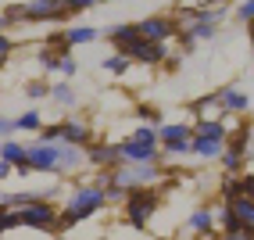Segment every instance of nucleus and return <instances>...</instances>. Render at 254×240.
<instances>
[{
  "label": "nucleus",
  "instance_id": "obj_1",
  "mask_svg": "<svg viewBox=\"0 0 254 240\" xmlns=\"http://www.w3.org/2000/svg\"><path fill=\"white\" fill-rule=\"evenodd\" d=\"M104 208H108L104 190H100L93 179H82V183H75L68 190V197H64V204H61V230H72V226H79V222L100 215Z\"/></svg>",
  "mask_w": 254,
  "mask_h": 240
},
{
  "label": "nucleus",
  "instance_id": "obj_2",
  "mask_svg": "<svg viewBox=\"0 0 254 240\" xmlns=\"http://www.w3.org/2000/svg\"><path fill=\"white\" fill-rule=\"evenodd\" d=\"M158 204H161V194L154 186H140V190H129L126 201H122V222L132 230H147V222L158 215Z\"/></svg>",
  "mask_w": 254,
  "mask_h": 240
},
{
  "label": "nucleus",
  "instance_id": "obj_3",
  "mask_svg": "<svg viewBox=\"0 0 254 240\" xmlns=\"http://www.w3.org/2000/svg\"><path fill=\"white\" fill-rule=\"evenodd\" d=\"M18 226L25 230H36V233H61V208L54 201H29V204H18L11 208Z\"/></svg>",
  "mask_w": 254,
  "mask_h": 240
},
{
  "label": "nucleus",
  "instance_id": "obj_4",
  "mask_svg": "<svg viewBox=\"0 0 254 240\" xmlns=\"http://www.w3.org/2000/svg\"><path fill=\"white\" fill-rule=\"evenodd\" d=\"M118 54H126L132 65H147V68H158V65H172V58H168V43H147L143 36H136V40H129Z\"/></svg>",
  "mask_w": 254,
  "mask_h": 240
},
{
  "label": "nucleus",
  "instance_id": "obj_5",
  "mask_svg": "<svg viewBox=\"0 0 254 240\" xmlns=\"http://www.w3.org/2000/svg\"><path fill=\"white\" fill-rule=\"evenodd\" d=\"M161 179V165H118L115 168V183L126 190H140V186H158Z\"/></svg>",
  "mask_w": 254,
  "mask_h": 240
},
{
  "label": "nucleus",
  "instance_id": "obj_6",
  "mask_svg": "<svg viewBox=\"0 0 254 240\" xmlns=\"http://www.w3.org/2000/svg\"><path fill=\"white\" fill-rule=\"evenodd\" d=\"M136 32L147 43H172L179 32V22H176V14H150V18L136 22Z\"/></svg>",
  "mask_w": 254,
  "mask_h": 240
},
{
  "label": "nucleus",
  "instance_id": "obj_7",
  "mask_svg": "<svg viewBox=\"0 0 254 240\" xmlns=\"http://www.w3.org/2000/svg\"><path fill=\"white\" fill-rule=\"evenodd\" d=\"M58 147H61V144H43V140L25 144V165L32 168V172L58 176Z\"/></svg>",
  "mask_w": 254,
  "mask_h": 240
},
{
  "label": "nucleus",
  "instance_id": "obj_8",
  "mask_svg": "<svg viewBox=\"0 0 254 240\" xmlns=\"http://www.w3.org/2000/svg\"><path fill=\"white\" fill-rule=\"evenodd\" d=\"M215 93H218V104H222L226 118H244L251 111V93L240 86V82H229V86L215 90Z\"/></svg>",
  "mask_w": 254,
  "mask_h": 240
},
{
  "label": "nucleus",
  "instance_id": "obj_9",
  "mask_svg": "<svg viewBox=\"0 0 254 240\" xmlns=\"http://www.w3.org/2000/svg\"><path fill=\"white\" fill-rule=\"evenodd\" d=\"M118 158L122 165H161V151L150 147V144H136V140H126L118 144Z\"/></svg>",
  "mask_w": 254,
  "mask_h": 240
},
{
  "label": "nucleus",
  "instance_id": "obj_10",
  "mask_svg": "<svg viewBox=\"0 0 254 240\" xmlns=\"http://www.w3.org/2000/svg\"><path fill=\"white\" fill-rule=\"evenodd\" d=\"M93 140H97V133H93V126L86 122V118L72 115V118H64V122H61V144H68V147H82V151H86Z\"/></svg>",
  "mask_w": 254,
  "mask_h": 240
},
{
  "label": "nucleus",
  "instance_id": "obj_11",
  "mask_svg": "<svg viewBox=\"0 0 254 240\" xmlns=\"http://www.w3.org/2000/svg\"><path fill=\"white\" fill-rule=\"evenodd\" d=\"M61 0H29L25 4V25H40V22H64Z\"/></svg>",
  "mask_w": 254,
  "mask_h": 240
},
{
  "label": "nucleus",
  "instance_id": "obj_12",
  "mask_svg": "<svg viewBox=\"0 0 254 240\" xmlns=\"http://www.w3.org/2000/svg\"><path fill=\"white\" fill-rule=\"evenodd\" d=\"M122 158H118V144H108V140H93L86 147V168L100 172V168H118Z\"/></svg>",
  "mask_w": 254,
  "mask_h": 240
},
{
  "label": "nucleus",
  "instance_id": "obj_13",
  "mask_svg": "<svg viewBox=\"0 0 254 240\" xmlns=\"http://www.w3.org/2000/svg\"><path fill=\"white\" fill-rule=\"evenodd\" d=\"M186 230H190L193 237H200V240L215 237V230H218V215H215V208H211V204H200V208H193L190 215H186Z\"/></svg>",
  "mask_w": 254,
  "mask_h": 240
},
{
  "label": "nucleus",
  "instance_id": "obj_14",
  "mask_svg": "<svg viewBox=\"0 0 254 240\" xmlns=\"http://www.w3.org/2000/svg\"><path fill=\"white\" fill-rule=\"evenodd\" d=\"M229 133H233V122H229V118H200V122H193V136H197V140L226 144Z\"/></svg>",
  "mask_w": 254,
  "mask_h": 240
},
{
  "label": "nucleus",
  "instance_id": "obj_15",
  "mask_svg": "<svg viewBox=\"0 0 254 240\" xmlns=\"http://www.w3.org/2000/svg\"><path fill=\"white\" fill-rule=\"evenodd\" d=\"M82 168H86V151L61 144L58 147V176H79Z\"/></svg>",
  "mask_w": 254,
  "mask_h": 240
},
{
  "label": "nucleus",
  "instance_id": "obj_16",
  "mask_svg": "<svg viewBox=\"0 0 254 240\" xmlns=\"http://www.w3.org/2000/svg\"><path fill=\"white\" fill-rule=\"evenodd\" d=\"M226 208L233 212V219H236V226H240L244 233H254V201H251L247 194H240V197H233V201H226Z\"/></svg>",
  "mask_w": 254,
  "mask_h": 240
},
{
  "label": "nucleus",
  "instance_id": "obj_17",
  "mask_svg": "<svg viewBox=\"0 0 254 240\" xmlns=\"http://www.w3.org/2000/svg\"><path fill=\"white\" fill-rule=\"evenodd\" d=\"M179 140H193V122H161L158 126V147L179 144Z\"/></svg>",
  "mask_w": 254,
  "mask_h": 240
},
{
  "label": "nucleus",
  "instance_id": "obj_18",
  "mask_svg": "<svg viewBox=\"0 0 254 240\" xmlns=\"http://www.w3.org/2000/svg\"><path fill=\"white\" fill-rule=\"evenodd\" d=\"M190 111H193V122H200V118H226L222 104H218V93H208V97H197L193 104H190Z\"/></svg>",
  "mask_w": 254,
  "mask_h": 240
},
{
  "label": "nucleus",
  "instance_id": "obj_19",
  "mask_svg": "<svg viewBox=\"0 0 254 240\" xmlns=\"http://www.w3.org/2000/svg\"><path fill=\"white\" fill-rule=\"evenodd\" d=\"M50 100H54L58 108H75V86L68 79H61V82H50Z\"/></svg>",
  "mask_w": 254,
  "mask_h": 240
},
{
  "label": "nucleus",
  "instance_id": "obj_20",
  "mask_svg": "<svg viewBox=\"0 0 254 240\" xmlns=\"http://www.w3.org/2000/svg\"><path fill=\"white\" fill-rule=\"evenodd\" d=\"M222 147L226 144H211V140H190V158H197V161H218V154H222Z\"/></svg>",
  "mask_w": 254,
  "mask_h": 240
},
{
  "label": "nucleus",
  "instance_id": "obj_21",
  "mask_svg": "<svg viewBox=\"0 0 254 240\" xmlns=\"http://www.w3.org/2000/svg\"><path fill=\"white\" fill-rule=\"evenodd\" d=\"M0 161H7L11 168H22L25 165V144H18L14 136L4 140V144H0Z\"/></svg>",
  "mask_w": 254,
  "mask_h": 240
},
{
  "label": "nucleus",
  "instance_id": "obj_22",
  "mask_svg": "<svg viewBox=\"0 0 254 240\" xmlns=\"http://www.w3.org/2000/svg\"><path fill=\"white\" fill-rule=\"evenodd\" d=\"M100 36V32L93 29V25H68L64 29V43L68 47H82V43H93Z\"/></svg>",
  "mask_w": 254,
  "mask_h": 240
},
{
  "label": "nucleus",
  "instance_id": "obj_23",
  "mask_svg": "<svg viewBox=\"0 0 254 240\" xmlns=\"http://www.w3.org/2000/svg\"><path fill=\"white\" fill-rule=\"evenodd\" d=\"M140 36V32H136V25H132V22H122V25H111L108 29V40L115 43V50H122L129 40H136Z\"/></svg>",
  "mask_w": 254,
  "mask_h": 240
},
{
  "label": "nucleus",
  "instance_id": "obj_24",
  "mask_svg": "<svg viewBox=\"0 0 254 240\" xmlns=\"http://www.w3.org/2000/svg\"><path fill=\"white\" fill-rule=\"evenodd\" d=\"M18 129H29V133H40L43 129V115L36 111V108H29V111H22L18 118H14V133Z\"/></svg>",
  "mask_w": 254,
  "mask_h": 240
},
{
  "label": "nucleus",
  "instance_id": "obj_25",
  "mask_svg": "<svg viewBox=\"0 0 254 240\" xmlns=\"http://www.w3.org/2000/svg\"><path fill=\"white\" fill-rule=\"evenodd\" d=\"M129 140H136V144H150V147H158V126H147V122H136L129 129Z\"/></svg>",
  "mask_w": 254,
  "mask_h": 240
},
{
  "label": "nucleus",
  "instance_id": "obj_26",
  "mask_svg": "<svg viewBox=\"0 0 254 240\" xmlns=\"http://www.w3.org/2000/svg\"><path fill=\"white\" fill-rule=\"evenodd\" d=\"M161 161H183L190 158V140H179V144H161Z\"/></svg>",
  "mask_w": 254,
  "mask_h": 240
},
{
  "label": "nucleus",
  "instance_id": "obj_27",
  "mask_svg": "<svg viewBox=\"0 0 254 240\" xmlns=\"http://www.w3.org/2000/svg\"><path fill=\"white\" fill-rule=\"evenodd\" d=\"M240 194H244V179L240 176H222V183H218V197H222V204L233 201V197H240Z\"/></svg>",
  "mask_w": 254,
  "mask_h": 240
},
{
  "label": "nucleus",
  "instance_id": "obj_28",
  "mask_svg": "<svg viewBox=\"0 0 254 240\" xmlns=\"http://www.w3.org/2000/svg\"><path fill=\"white\" fill-rule=\"evenodd\" d=\"M100 68H104V72H111V76H129L132 61H129L126 54H118V50H115L111 58H104V61H100Z\"/></svg>",
  "mask_w": 254,
  "mask_h": 240
},
{
  "label": "nucleus",
  "instance_id": "obj_29",
  "mask_svg": "<svg viewBox=\"0 0 254 240\" xmlns=\"http://www.w3.org/2000/svg\"><path fill=\"white\" fill-rule=\"evenodd\" d=\"M136 118H140V122H147V126H161V108L140 100V104H136Z\"/></svg>",
  "mask_w": 254,
  "mask_h": 240
},
{
  "label": "nucleus",
  "instance_id": "obj_30",
  "mask_svg": "<svg viewBox=\"0 0 254 240\" xmlns=\"http://www.w3.org/2000/svg\"><path fill=\"white\" fill-rule=\"evenodd\" d=\"M0 14L7 18V29H18V25H25V4H7Z\"/></svg>",
  "mask_w": 254,
  "mask_h": 240
},
{
  "label": "nucleus",
  "instance_id": "obj_31",
  "mask_svg": "<svg viewBox=\"0 0 254 240\" xmlns=\"http://www.w3.org/2000/svg\"><path fill=\"white\" fill-rule=\"evenodd\" d=\"M97 4H100V0H61V7H64L68 18H72V14H86V11L97 7Z\"/></svg>",
  "mask_w": 254,
  "mask_h": 240
},
{
  "label": "nucleus",
  "instance_id": "obj_32",
  "mask_svg": "<svg viewBox=\"0 0 254 240\" xmlns=\"http://www.w3.org/2000/svg\"><path fill=\"white\" fill-rule=\"evenodd\" d=\"M75 72H79V61H75L72 54H61V58H58V76L72 82V79H75Z\"/></svg>",
  "mask_w": 254,
  "mask_h": 240
},
{
  "label": "nucleus",
  "instance_id": "obj_33",
  "mask_svg": "<svg viewBox=\"0 0 254 240\" xmlns=\"http://www.w3.org/2000/svg\"><path fill=\"white\" fill-rule=\"evenodd\" d=\"M25 97H29V100H43V97H50V82H47V79H32V82H25Z\"/></svg>",
  "mask_w": 254,
  "mask_h": 240
},
{
  "label": "nucleus",
  "instance_id": "obj_34",
  "mask_svg": "<svg viewBox=\"0 0 254 240\" xmlns=\"http://www.w3.org/2000/svg\"><path fill=\"white\" fill-rule=\"evenodd\" d=\"M233 14H236V18H240V22H254V0H236V7H233Z\"/></svg>",
  "mask_w": 254,
  "mask_h": 240
},
{
  "label": "nucleus",
  "instance_id": "obj_35",
  "mask_svg": "<svg viewBox=\"0 0 254 240\" xmlns=\"http://www.w3.org/2000/svg\"><path fill=\"white\" fill-rule=\"evenodd\" d=\"M43 47H47V50H54V54H72V47L64 43V32H54V36H47Z\"/></svg>",
  "mask_w": 254,
  "mask_h": 240
},
{
  "label": "nucleus",
  "instance_id": "obj_36",
  "mask_svg": "<svg viewBox=\"0 0 254 240\" xmlns=\"http://www.w3.org/2000/svg\"><path fill=\"white\" fill-rule=\"evenodd\" d=\"M40 68H43V72H58V58L61 54H54V50H47V47H40Z\"/></svg>",
  "mask_w": 254,
  "mask_h": 240
},
{
  "label": "nucleus",
  "instance_id": "obj_37",
  "mask_svg": "<svg viewBox=\"0 0 254 240\" xmlns=\"http://www.w3.org/2000/svg\"><path fill=\"white\" fill-rule=\"evenodd\" d=\"M36 140H43V144H61V122H54V126H43Z\"/></svg>",
  "mask_w": 254,
  "mask_h": 240
},
{
  "label": "nucleus",
  "instance_id": "obj_38",
  "mask_svg": "<svg viewBox=\"0 0 254 240\" xmlns=\"http://www.w3.org/2000/svg\"><path fill=\"white\" fill-rule=\"evenodd\" d=\"M14 47H18V43L11 40V32H0V65H4V61L14 54Z\"/></svg>",
  "mask_w": 254,
  "mask_h": 240
},
{
  "label": "nucleus",
  "instance_id": "obj_39",
  "mask_svg": "<svg viewBox=\"0 0 254 240\" xmlns=\"http://www.w3.org/2000/svg\"><path fill=\"white\" fill-rule=\"evenodd\" d=\"M7 230H18V219H14L11 208H0V237H4Z\"/></svg>",
  "mask_w": 254,
  "mask_h": 240
},
{
  "label": "nucleus",
  "instance_id": "obj_40",
  "mask_svg": "<svg viewBox=\"0 0 254 240\" xmlns=\"http://www.w3.org/2000/svg\"><path fill=\"white\" fill-rule=\"evenodd\" d=\"M126 194H129V190H126V186H118V183H111V186H108V190H104V197H108V204H111V201H115V204H122V201H126Z\"/></svg>",
  "mask_w": 254,
  "mask_h": 240
},
{
  "label": "nucleus",
  "instance_id": "obj_41",
  "mask_svg": "<svg viewBox=\"0 0 254 240\" xmlns=\"http://www.w3.org/2000/svg\"><path fill=\"white\" fill-rule=\"evenodd\" d=\"M11 136H14V118L0 115V140H11Z\"/></svg>",
  "mask_w": 254,
  "mask_h": 240
},
{
  "label": "nucleus",
  "instance_id": "obj_42",
  "mask_svg": "<svg viewBox=\"0 0 254 240\" xmlns=\"http://www.w3.org/2000/svg\"><path fill=\"white\" fill-rule=\"evenodd\" d=\"M218 240H254V233H244V230H233V233H218Z\"/></svg>",
  "mask_w": 254,
  "mask_h": 240
},
{
  "label": "nucleus",
  "instance_id": "obj_43",
  "mask_svg": "<svg viewBox=\"0 0 254 240\" xmlns=\"http://www.w3.org/2000/svg\"><path fill=\"white\" fill-rule=\"evenodd\" d=\"M11 197H14L11 190H0V208H11Z\"/></svg>",
  "mask_w": 254,
  "mask_h": 240
},
{
  "label": "nucleus",
  "instance_id": "obj_44",
  "mask_svg": "<svg viewBox=\"0 0 254 240\" xmlns=\"http://www.w3.org/2000/svg\"><path fill=\"white\" fill-rule=\"evenodd\" d=\"M11 172H14V168H11V165H7V161H0V183H4V179H7V176H11Z\"/></svg>",
  "mask_w": 254,
  "mask_h": 240
},
{
  "label": "nucleus",
  "instance_id": "obj_45",
  "mask_svg": "<svg viewBox=\"0 0 254 240\" xmlns=\"http://www.w3.org/2000/svg\"><path fill=\"white\" fill-rule=\"evenodd\" d=\"M247 32H251V43H254V22H251V25H247Z\"/></svg>",
  "mask_w": 254,
  "mask_h": 240
},
{
  "label": "nucleus",
  "instance_id": "obj_46",
  "mask_svg": "<svg viewBox=\"0 0 254 240\" xmlns=\"http://www.w3.org/2000/svg\"><path fill=\"white\" fill-rule=\"evenodd\" d=\"M251 58H254V43H251Z\"/></svg>",
  "mask_w": 254,
  "mask_h": 240
},
{
  "label": "nucleus",
  "instance_id": "obj_47",
  "mask_svg": "<svg viewBox=\"0 0 254 240\" xmlns=\"http://www.w3.org/2000/svg\"><path fill=\"white\" fill-rule=\"evenodd\" d=\"M251 147H254V140H251Z\"/></svg>",
  "mask_w": 254,
  "mask_h": 240
}]
</instances>
